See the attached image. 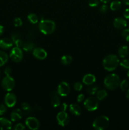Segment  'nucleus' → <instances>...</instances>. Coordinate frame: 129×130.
<instances>
[{"instance_id": "20e7f679", "label": "nucleus", "mask_w": 129, "mask_h": 130, "mask_svg": "<svg viewBox=\"0 0 129 130\" xmlns=\"http://www.w3.org/2000/svg\"><path fill=\"white\" fill-rule=\"evenodd\" d=\"M110 119L106 116L102 115L97 117L92 123V127L96 130H104L108 127Z\"/></svg>"}, {"instance_id": "9b49d317", "label": "nucleus", "mask_w": 129, "mask_h": 130, "mask_svg": "<svg viewBox=\"0 0 129 130\" xmlns=\"http://www.w3.org/2000/svg\"><path fill=\"white\" fill-rule=\"evenodd\" d=\"M16 102H17L16 96L12 93H8L4 98V102L8 108L13 107L16 105Z\"/></svg>"}, {"instance_id": "f257e3e1", "label": "nucleus", "mask_w": 129, "mask_h": 130, "mask_svg": "<svg viewBox=\"0 0 129 130\" xmlns=\"http://www.w3.org/2000/svg\"><path fill=\"white\" fill-rule=\"evenodd\" d=\"M120 65V60L118 56L114 54H110L106 56L102 60V66L106 71L111 72L116 69Z\"/></svg>"}, {"instance_id": "a878e982", "label": "nucleus", "mask_w": 129, "mask_h": 130, "mask_svg": "<svg viewBox=\"0 0 129 130\" xmlns=\"http://www.w3.org/2000/svg\"><path fill=\"white\" fill-rule=\"evenodd\" d=\"M72 60L73 58L70 55H65L62 56L61 58V63L64 66H69L72 62Z\"/></svg>"}, {"instance_id": "aec40b11", "label": "nucleus", "mask_w": 129, "mask_h": 130, "mask_svg": "<svg viewBox=\"0 0 129 130\" xmlns=\"http://www.w3.org/2000/svg\"><path fill=\"white\" fill-rule=\"evenodd\" d=\"M11 40L13 42V44L17 47L21 48V47H22L23 44H24V42L22 40L21 37H20V34H19L18 33H13V34H11Z\"/></svg>"}, {"instance_id": "58836bf2", "label": "nucleus", "mask_w": 129, "mask_h": 130, "mask_svg": "<svg viewBox=\"0 0 129 130\" xmlns=\"http://www.w3.org/2000/svg\"><path fill=\"white\" fill-rule=\"evenodd\" d=\"M59 107V109H60V111H66L68 107V105L66 103H63L62 104H60Z\"/></svg>"}, {"instance_id": "8fccbe9b", "label": "nucleus", "mask_w": 129, "mask_h": 130, "mask_svg": "<svg viewBox=\"0 0 129 130\" xmlns=\"http://www.w3.org/2000/svg\"><path fill=\"white\" fill-rule=\"evenodd\" d=\"M128 29H129V28H128Z\"/></svg>"}, {"instance_id": "cd10ccee", "label": "nucleus", "mask_w": 129, "mask_h": 130, "mask_svg": "<svg viewBox=\"0 0 129 130\" xmlns=\"http://www.w3.org/2000/svg\"><path fill=\"white\" fill-rule=\"evenodd\" d=\"M27 19L32 24H37L38 22H39V17H38V16L36 14L33 13L28 15Z\"/></svg>"}, {"instance_id": "dca6fc26", "label": "nucleus", "mask_w": 129, "mask_h": 130, "mask_svg": "<svg viewBox=\"0 0 129 130\" xmlns=\"http://www.w3.org/2000/svg\"><path fill=\"white\" fill-rule=\"evenodd\" d=\"M12 128L11 121L5 118H0V130H9Z\"/></svg>"}, {"instance_id": "a19ab883", "label": "nucleus", "mask_w": 129, "mask_h": 130, "mask_svg": "<svg viewBox=\"0 0 129 130\" xmlns=\"http://www.w3.org/2000/svg\"><path fill=\"white\" fill-rule=\"evenodd\" d=\"M12 72V69H11V67H7L5 68V71H4V73L6 76H10V74Z\"/></svg>"}, {"instance_id": "5701e85b", "label": "nucleus", "mask_w": 129, "mask_h": 130, "mask_svg": "<svg viewBox=\"0 0 129 130\" xmlns=\"http://www.w3.org/2000/svg\"><path fill=\"white\" fill-rule=\"evenodd\" d=\"M8 55L4 51L0 50V67L3 66L8 60Z\"/></svg>"}, {"instance_id": "49530a36", "label": "nucleus", "mask_w": 129, "mask_h": 130, "mask_svg": "<svg viewBox=\"0 0 129 130\" xmlns=\"http://www.w3.org/2000/svg\"><path fill=\"white\" fill-rule=\"evenodd\" d=\"M126 99H129V89H128L126 90Z\"/></svg>"}, {"instance_id": "39448f33", "label": "nucleus", "mask_w": 129, "mask_h": 130, "mask_svg": "<svg viewBox=\"0 0 129 130\" xmlns=\"http://www.w3.org/2000/svg\"><path fill=\"white\" fill-rule=\"evenodd\" d=\"M83 105L88 111H95L99 107V100L96 97L89 96L86 100H85Z\"/></svg>"}, {"instance_id": "7c9ffc66", "label": "nucleus", "mask_w": 129, "mask_h": 130, "mask_svg": "<svg viewBox=\"0 0 129 130\" xmlns=\"http://www.w3.org/2000/svg\"><path fill=\"white\" fill-rule=\"evenodd\" d=\"M120 65L122 68L125 69H129V60L123 59L120 62Z\"/></svg>"}, {"instance_id": "79ce46f5", "label": "nucleus", "mask_w": 129, "mask_h": 130, "mask_svg": "<svg viewBox=\"0 0 129 130\" xmlns=\"http://www.w3.org/2000/svg\"><path fill=\"white\" fill-rule=\"evenodd\" d=\"M123 17L125 19L129 20V8L125 9V11H123Z\"/></svg>"}, {"instance_id": "393cba45", "label": "nucleus", "mask_w": 129, "mask_h": 130, "mask_svg": "<svg viewBox=\"0 0 129 130\" xmlns=\"http://www.w3.org/2000/svg\"><path fill=\"white\" fill-rule=\"evenodd\" d=\"M121 8V2L118 0H115V1H112L110 4V9L112 11H116L120 10Z\"/></svg>"}, {"instance_id": "6e6552de", "label": "nucleus", "mask_w": 129, "mask_h": 130, "mask_svg": "<svg viewBox=\"0 0 129 130\" xmlns=\"http://www.w3.org/2000/svg\"><path fill=\"white\" fill-rule=\"evenodd\" d=\"M70 91V86L68 83L65 81H62L58 85L57 88V91L58 95L60 96H67Z\"/></svg>"}, {"instance_id": "4468645a", "label": "nucleus", "mask_w": 129, "mask_h": 130, "mask_svg": "<svg viewBox=\"0 0 129 130\" xmlns=\"http://www.w3.org/2000/svg\"><path fill=\"white\" fill-rule=\"evenodd\" d=\"M127 25V23L125 19L121 17L115 18L113 20V26L118 29H125Z\"/></svg>"}, {"instance_id": "ea45409f", "label": "nucleus", "mask_w": 129, "mask_h": 130, "mask_svg": "<svg viewBox=\"0 0 129 130\" xmlns=\"http://www.w3.org/2000/svg\"><path fill=\"white\" fill-rule=\"evenodd\" d=\"M84 99H85V95H83V94L81 93L77 96V102H78V103L82 102H83V100H84Z\"/></svg>"}, {"instance_id": "412c9836", "label": "nucleus", "mask_w": 129, "mask_h": 130, "mask_svg": "<svg viewBox=\"0 0 129 130\" xmlns=\"http://www.w3.org/2000/svg\"><path fill=\"white\" fill-rule=\"evenodd\" d=\"M118 53L119 57L121 58H125L127 57L129 53V50L128 47L127 46H121L119 48L118 51Z\"/></svg>"}, {"instance_id": "ddd939ff", "label": "nucleus", "mask_w": 129, "mask_h": 130, "mask_svg": "<svg viewBox=\"0 0 129 130\" xmlns=\"http://www.w3.org/2000/svg\"><path fill=\"white\" fill-rule=\"evenodd\" d=\"M23 113L22 109H16L11 112L10 114V120L12 122H16L20 121L23 117Z\"/></svg>"}, {"instance_id": "bb28decb", "label": "nucleus", "mask_w": 129, "mask_h": 130, "mask_svg": "<svg viewBox=\"0 0 129 130\" xmlns=\"http://www.w3.org/2000/svg\"><path fill=\"white\" fill-rule=\"evenodd\" d=\"M107 96L108 93L105 90H99L96 93V98L98 99L99 101H101V100H104V99L107 97Z\"/></svg>"}, {"instance_id": "37998d69", "label": "nucleus", "mask_w": 129, "mask_h": 130, "mask_svg": "<svg viewBox=\"0 0 129 130\" xmlns=\"http://www.w3.org/2000/svg\"><path fill=\"white\" fill-rule=\"evenodd\" d=\"M4 32V27L3 25H0V36H2V34H3Z\"/></svg>"}, {"instance_id": "f8f14e48", "label": "nucleus", "mask_w": 129, "mask_h": 130, "mask_svg": "<svg viewBox=\"0 0 129 130\" xmlns=\"http://www.w3.org/2000/svg\"><path fill=\"white\" fill-rule=\"evenodd\" d=\"M32 55L35 58L40 60H44L48 56L46 51L44 48L40 47H35L32 51Z\"/></svg>"}, {"instance_id": "6ab92c4d", "label": "nucleus", "mask_w": 129, "mask_h": 130, "mask_svg": "<svg viewBox=\"0 0 129 130\" xmlns=\"http://www.w3.org/2000/svg\"><path fill=\"white\" fill-rule=\"evenodd\" d=\"M96 81V76L92 74H87L82 78V82L87 86L92 85Z\"/></svg>"}, {"instance_id": "a211bd4d", "label": "nucleus", "mask_w": 129, "mask_h": 130, "mask_svg": "<svg viewBox=\"0 0 129 130\" xmlns=\"http://www.w3.org/2000/svg\"><path fill=\"white\" fill-rule=\"evenodd\" d=\"M70 112L75 116H79L82 114V109L80 106L77 104H71L68 107Z\"/></svg>"}, {"instance_id": "a18cd8bd", "label": "nucleus", "mask_w": 129, "mask_h": 130, "mask_svg": "<svg viewBox=\"0 0 129 130\" xmlns=\"http://www.w3.org/2000/svg\"><path fill=\"white\" fill-rule=\"evenodd\" d=\"M100 1H101L102 3H103L106 4V3H108L110 2L111 0H100Z\"/></svg>"}, {"instance_id": "b1692460", "label": "nucleus", "mask_w": 129, "mask_h": 130, "mask_svg": "<svg viewBox=\"0 0 129 130\" xmlns=\"http://www.w3.org/2000/svg\"><path fill=\"white\" fill-rule=\"evenodd\" d=\"M22 110L23 113L24 114H26V115H28V114H30L32 112V108L30 107V104L27 102H24L21 105Z\"/></svg>"}, {"instance_id": "c03bdc74", "label": "nucleus", "mask_w": 129, "mask_h": 130, "mask_svg": "<svg viewBox=\"0 0 129 130\" xmlns=\"http://www.w3.org/2000/svg\"><path fill=\"white\" fill-rule=\"evenodd\" d=\"M122 2L125 5L129 6V0H122Z\"/></svg>"}, {"instance_id": "c85d7f7f", "label": "nucleus", "mask_w": 129, "mask_h": 130, "mask_svg": "<svg viewBox=\"0 0 129 130\" xmlns=\"http://www.w3.org/2000/svg\"><path fill=\"white\" fill-rule=\"evenodd\" d=\"M120 89L122 91H126V90L128 89L129 87V83L127 80L124 79L122 81H121L120 83Z\"/></svg>"}, {"instance_id": "2f4dec72", "label": "nucleus", "mask_w": 129, "mask_h": 130, "mask_svg": "<svg viewBox=\"0 0 129 130\" xmlns=\"http://www.w3.org/2000/svg\"><path fill=\"white\" fill-rule=\"evenodd\" d=\"M23 22L22 20L20 17H16L13 20V25L16 27H20L22 25Z\"/></svg>"}, {"instance_id": "4c0bfd02", "label": "nucleus", "mask_w": 129, "mask_h": 130, "mask_svg": "<svg viewBox=\"0 0 129 130\" xmlns=\"http://www.w3.org/2000/svg\"><path fill=\"white\" fill-rule=\"evenodd\" d=\"M13 129L15 130H24L25 129V127L22 123H18L15 126Z\"/></svg>"}, {"instance_id": "4be33fe9", "label": "nucleus", "mask_w": 129, "mask_h": 130, "mask_svg": "<svg viewBox=\"0 0 129 130\" xmlns=\"http://www.w3.org/2000/svg\"><path fill=\"white\" fill-rule=\"evenodd\" d=\"M35 45L33 42L31 41H27L25 42V43H24L22 46V49L24 50V51L27 52H31V51H33V50L35 48Z\"/></svg>"}, {"instance_id": "f704fd0d", "label": "nucleus", "mask_w": 129, "mask_h": 130, "mask_svg": "<svg viewBox=\"0 0 129 130\" xmlns=\"http://www.w3.org/2000/svg\"><path fill=\"white\" fill-rule=\"evenodd\" d=\"M99 5V0H89V6L91 7H97Z\"/></svg>"}, {"instance_id": "1a4fd4ad", "label": "nucleus", "mask_w": 129, "mask_h": 130, "mask_svg": "<svg viewBox=\"0 0 129 130\" xmlns=\"http://www.w3.org/2000/svg\"><path fill=\"white\" fill-rule=\"evenodd\" d=\"M56 121L58 125L64 127L70 122V118L66 111H60L56 115Z\"/></svg>"}, {"instance_id": "7ed1b4c3", "label": "nucleus", "mask_w": 129, "mask_h": 130, "mask_svg": "<svg viewBox=\"0 0 129 130\" xmlns=\"http://www.w3.org/2000/svg\"><path fill=\"white\" fill-rule=\"evenodd\" d=\"M38 27L40 32L45 35H48L53 34L55 31L56 26L55 22L53 20L42 19L39 22Z\"/></svg>"}, {"instance_id": "f3484780", "label": "nucleus", "mask_w": 129, "mask_h": 130, "mask_svg": "<svg viewBox=\"0 0 129 130\" xmlns=\"http://www.w3.org/2000/svg\"><path fill=\"white\" fill-rule=\"evenodd\" d=\"M59 95L56 91H53L51 95V104L54 108H57L60 105L61 101Z\"/></svg>"}, {"instance_id": "09e8293b", "label": "nucleus", "mask_w": 129, "mask_h": 130, "mask_svg": "<svg viewBox=\"0 0 129 130\" xmlns=\"http://www.w3.org/2000/svg\"><path fill=\"white\" fill-rule=\"evenodd\" d=\"M0 77H1V71H0Z\"/></svg>"}, {"instance_id": "c9c22d12", "label": "nucleus", "mask_w": 129, "mask_h": 130, "mask_svg": "<svg viewBox=\"0 0 129 130\" xmlns=\"http://www.w3.org/2000/svg\"><path fill=\"white\" fill-rule=\"evenodd\" d=\"M8 107L5 105V104H0V116H2L7 111Z\"/></svg>"}, {"instance_id": "0eeeda50", "label": "nucleus", "mask_w": 129, "mask_h": 130, "mask_svg": "<svg viewBox=\"0 0 129 130\" xmlns=\"http://www.w3.org/2000/svg\"><path fill=\"white\" fill-rule=\"evenodd\" d=\"M9 57H10V59L13 61L14 62L18 63V62H21L24 57L22 50L20 47H14L11 49Z\"/></svg>"}, {"instance_id": "473e14b6", "label": "nucleus", "mask_w": 129, "mask_h": 130, "mask_svg": "<svg viewBox=\"0 0 129 130\" xmlns=\"http://www.w3.org/2000/svg\"><path fill=\"white\" fill-rule=\"evenodd\" d=\"M121 36L125 38L126 41L129 43V29H125L121 32Z\"/></svg>"}, {"instance_id": "72a5a7b5", "label": "nucleus", "mask_w": 129, "mask_h": 130, "mask_svg": "<svg viewBox=\"0 0 129 130\" xmlns=\"http://www.w3.org/2000/svg\"><path fill=\"white\" fill-rule=\"evenodd\" d=\"M73 88L75 91H80L83 88V85L80 82H76L73 85Z\"/></svg>"}, {"instance_id": "9d476101", "label": "nucleus", "mask_w": 129, "mask_h": 130, "mask_svg": "<svg viewBox=\"0 0 129 130\" xmlns=\"http://www.w3.org/2000/svg\"><path fill=\"white\" fill-rule=\"evenodd\" d=\"M25 125L29 129L37 130L40 127V122L35 117H29L25 120Z\"/></svg>"}, {"instance_id": "423d86ee", "label": "nucleus", "mask_w": 129, "mask_h": 130, "mask_svg": "<svg viewBox=\"0 0 129 130\" xmlns=\"http://www.w3.org/2000/svg\"><path fill=\"white\" fill-rule=\"evenodd\" d=\"M15 86V79L11 76H6L1 81V86L3 89L6 91H12Z\"/></svg>"}, {"instance_id": "c756f323", "label": "nucleus", "mask_w": 129, "mask_h": 130, "mask_svg": "<svg viewBox=\"0 0 129 130\" xmlns=\"http://www.w3.org/2000/svg\"><path fill=\"white\" fill-rule=\"evenodd\" d=\"M99 88L97 86H92V85H91V86H89V87L87 88V92L89 95H94L95 94H96V93L97 92Z\"/></svg>"}, {"instance_id": "f03ea898", "label": "nucleus", "mask_w": 129, "mask_h": 130, "mask_svg": "<svg viewBox=\"0 0 129 130\" xmlns=\"http://www.w3.org/2000/svg\"><path fill=\"white\" fill-rule=\"evenodd\" d=\"M120 77L116 74H110L104 79V85L105 88L110 91H113L118 88L120 86Z\"/></svg>"}, {"instance_id": "e433bc0d", "label": "nucleus", "mask_w": 129, "mask_h": 130, "mask_svg": "<svg viewBox=\"0 0 129 130\" xmlns=\"http://www.w3.org/2000/svg\"><path fill=\"white\" fill-rule=\"evenodd\" d=\"M108 6L106 4L101 5L99 8V11H100V13H101L102 14L106 13L108 11Z\"/></svg>"}, {"instance_id": "2eb2a0df", "label": "nucleus", "mask_w": 129, "mask_h": 130, "mask_svg": "<svg viewBox=\"0 0 129 130\" xmlns=\"http://www.w3.org/2000/svg\"><path fill=\"white\" fill-rule=\"evenodd\" d=\"M13 45V42L10 38H5L0 39V48L3 50H8Z\"/></svg>"}, {"instance_id": "de8ad7c7", "label": "nucleus", "mask_w": 129, "mask_h": 130, "mask_svg": "<svg viewBox=\"0 0 129 130\" xmlns=\"http://www.w3.org/2000/svg\"><path fill=\"white\" fill-rule=\"evenodd\" d=\"M127 77H128V79H129V71H128V72H127Z\"/></svg>"}]
</instances>
